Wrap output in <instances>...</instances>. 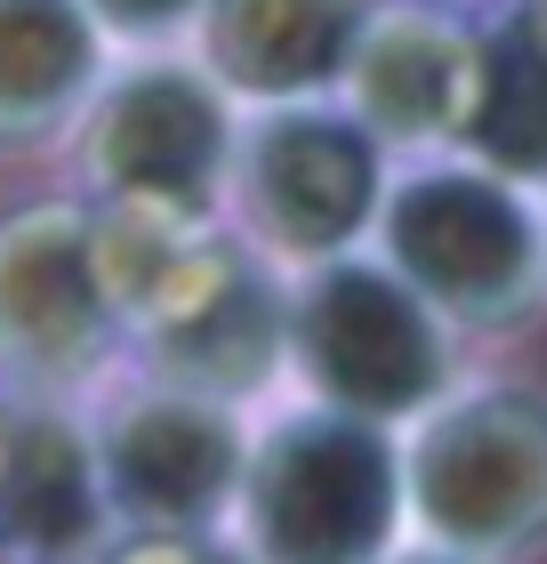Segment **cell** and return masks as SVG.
I'll use <instances>...</instances> for the list:
<instances>
[{
    "label": "cell",
    "mask_w": 547,
    "mask_h": 564,
    "mask_svg": "<svg viewBox=\"0 0 547 564\" xmlns=\"http://www.w3.org/2000/svg\"><path fill=\"white\" fill-rule=\"evenodd\" d=\"M386 170H395V153L338 97L242 106L233 170H226V226L250 250H266L282 274H306L371 242Z\"/></svg>",
    "instance_id": "obj_7"
},
{
    "label": "cell",
    "mask_w": 547,
    "mask_h": 564,
    "mask_svg": "<svg viewBox=\"0 0 547 564\" xmlns=\"http://www.w3.org/2000/svg\"><path fill=\"white\" fill-rule=\"evenodd\" d=\"M233 130L242 106L194 48H113L57 170L89 210L226 218Z\"/></svg>",
    "instance_id": "obj_5"
},
{
    "label": "cell",
    "mask_w": 547,
    "mask_h": 564,
    "mask_svg": "<svg viewBox=\"0 0 547 564\" xmlns=\"http://www.w3.org/2000/svg\"><path fill=\"white\" fill-rule=\"evenodd\" d=\"M233 549L250 564H379L411 541L403 427L354 420L338 403L282 388L250 427Z\"/></svg>",
    "instance_id": "obj_3"
},
{
    "label": "cell",
    "mask_w": 547,
    "mask_h": 564,
    "mask_svg": "<svg viewBox=\"0 0 547 564\" xmlns=\"http://www.w3.org/2000/svg\"><path fill=\"white\" fill-rule=\"evenodd\" d=\"M97 267L121 315V364L226 395L242 412L291 388V274L226 218L89 210Z\"/></svg>",
    "instance_id": "obj_1"
},
{
    "label": "cell",
    "mask_w": 547,
    "mask_h": 564,
    "mask_svg": "<svg viewBox=\"0 0 547 564\" xmlns=\"http://www.w3.org/2000/svg\"><path fill=\"white\" fill-rule=\"evenodd\" d=\"M515 9H524V17H532V33L547 41V0H515Z\"/></svg>",
    "instance_id": "obj_19"
},
{
    "label": "cell",
    "mask_w": 547,
    "mask_h": 564,
    "mask_svg": "<svg viewBox=\"0 0 547 564\" xmlns=\"http://www.w3.org/2000/svg\"><path fill=\"white\" fill-rule=\"evenodd\" d=\"M379 564H475V556H451V549H435V541H403L395 556H379Z\"/></svg>",
    "instance_id": "obj_17"
},
{
    "label": "cell",
    "mask_w": 547,
    "mask_h": 564,
    "mask_svg": "<svg viewBox=\"0 0 547 564\" xmlns=\"http://www.w3.org/2000/svg\"><path fill=\"white\" fill-rule=\"evenodd\" d=\"M106 65L113 41L81 0H0V162L65 153Z\"/></svg>",
    "instance_id": "obj_12"
},
{
    "label": "cell",
    "mask_w": 547,
    "mask_h": 564,
    "mask_svg": "<svg viewBox=\"0 0 547 564\" xmlns=\"http://www.w3.org/2000/svg\"><path fill=\"white\" fill-rule=\"evenodd\" d=\"M371 9L379 0H210L194 24V57L226 82L233 106L330 97Z\"/></svg>",
    "instance_id": "obj_11"
},
{
    "label": "cell",
    "mask_w": 547,
    "mask_h": 564,
    "mask_svg": "<svg viewBox=\"0 0 547 564\" xmlns=\"http://www.w3.org/2000/svg\"><path fill=\"white\" fill-rule=\"evenodd\" d=\"M113 48H194V24L210 0H81Z\"/></svg>",
    "instance_id": "obj_16"
},
{
    "label": "cell",
    "mask_w": 547,
    "mask_h": 564,
    "mask_svg": "<svg viewBox=\"0 0 547 564\" xmlns=\"http://www.w3.org/2000/svg\"><path fill=\"white\" fill-rule=\"evenodd\" d=\"M97 452L81 403H9V468H0V549L17 564H73L106 532Z\"/></svg>",
    "instance_id": "obj_13"
},
{
    "label": "cell",
    "mask_w": 547,
    "mask_h": 564,
    "mask_svg": "<svg viewBox=\"0 0 547 564\" xmlns=\"http://www.w3.org/2000/svg\"><path fill=\"white\" fill-rule=\"evenodd\" d=\"M411 541L475 564L547 556V388L515 371H459L403 427Z\"/></svg>",
    "instance_id": "obj_4"
},
{
    "label": "cell",
    "mask_w": 547,
    "mask_h": 564,
    "mask_svg": "<svg viewBox=\"0 0 547 564\" xmlns=\"http://www.w3.org/2000/svg\"><path fill=\"white\" fill-rule=\"evenodd\" d=\"M442 9H467V17H491V9H515V0H442Z\"/></svg>",
    "instance_id": "obj_18"
},
{
    "label": "cell",
    "mask_w": 547,
    "mask_h": 564,
    "mask_svg": "<svg viewBox=\"0 0 547 564\" xmlns=\"http://www.w3.org/2000/svg\"><path fill=\"white\" fill-rule=\"evenodd\" d=\"M81 427H89L97 492H106L113 524L226 532L258 412L121 364L97 395H81Z\"/></svg>",
    "instance_id": "obj_9"
},
{
    "label": "cell",
    "mask_w": 547,
    "mask_h": 564,
    "mask_svg": "<svg viewBox=\"0 0 547 564\" xmlns=\"http://www.w3.org/2000/svg\"><path fill=\"white\" fill-rule=\"evenodd\" d=\"M121 371V315L89 202L57 186L0 210V403H81Z\"/></svg>",
    "instance_id": "obj_8"
},
{
    "label": "cell",
    "mask_w": 547,
    "mask_h": 564,
    "mask_svg": "<svg viewBox=\"0 0 547 564\" xmlns=\"http://www.w3.org/2000/svg\"><path fill=\"white\" fill-rule=\"evenodd\" d=\"M0 468H9V403H0Z\"/></svg>",
    "instance_id": "obj_20"
},
{
    "label": "cell",
    "mask_w": 547,
    "mask_h": 564,
    "mask_svg": "<svg viewBox=\"0 0 547 564\" xmlns=\"http://www.w3.org/2000/svg\"><path fill=\"white\" fill-rule=\"evenodd\" d=\"M330 97L386 153L467 145L483 106V17L442 9V0H379Z\"/></svg>",
    "instance_id": "obj_10"
},
{
    "label": "cell",
    "mask_w": 547,
    "mask_h": 564,
    "mask_svg": "<svg viewBox=\"0 0 547 564\" xmlns=\"http://www.w3.org/2000/svg\"><path fill=\"white\" fill-rule=\"evenodd\" d=\"M467 364L475 347L371 242L291 274V395L411 427L442 388H459Z\"/></svg>",
    "instance_id": "obj_6"
},
{
    "label": "cell",
    "mask_w": 547,
    "mask_h": 564,
    "mask_svg": "<svg viewBox=\"0 0 547 564\" xmlns=\"http://www.w3.org/2000/svg\"><path fill=\"white\" fill-rule=\"evenodd\" d=\"M539 202H547V186H539Z\"/></svg>",
    "instance_id": "obj_21"
},
{
    "label": "cell",
    "mask_w": 547,
    "mask_h": 564,
    "mask_svg": "<svg viewBox=\"0 0 547 564\" xmlns=\"http://www.w3.org/2000/svg\"><path fill=\"white\" fill-rule=\"evenodd\" d=\"M371 250L467 347H500L547 315V202L483 153H395Z\"/></svg>",
    "instance_id": "obj_2"
},
{
    "label": "cell",
    "mask_w": 547,
    "mask_h": 564,
    "mask_svg": "<svg viewBox=\"0 0 547 564\" xmlns=\"http://www.w3.org/2000/svg\"><path fill=\"white\" fill-rule=\"evenodd\" d=\"M73 564H250L233 532H169V524H106Z\"/></svg>",
    "instance_id": "obj_15"
},
{
    "label": "cell",
    "mask_w": 547,
    "mask_h": 564,
    "mask_svg": "<svg viewBox=\"0 0 547 564\" xmlns=\"http://www.w3.org/2000/svg\"><path fill=\"white\" fill-rule=\"evenodd\" d=\"M467 153H483L491 170L547 186V41L532 33L524 9L483 17V106Z\"/></svg>",
    "instance_id": "obj_14"
}]
</instances>
